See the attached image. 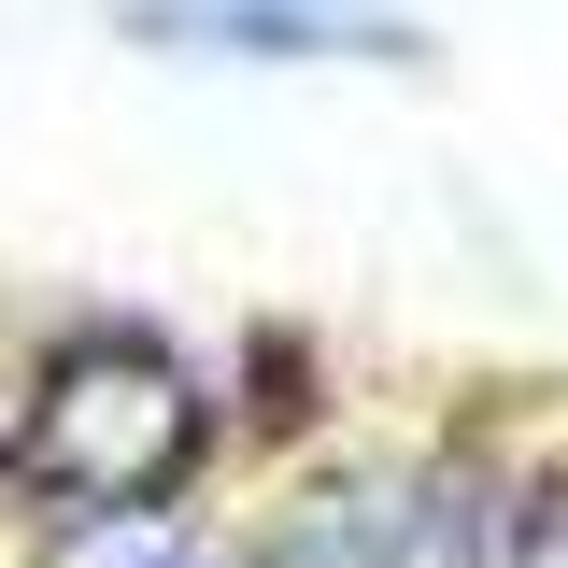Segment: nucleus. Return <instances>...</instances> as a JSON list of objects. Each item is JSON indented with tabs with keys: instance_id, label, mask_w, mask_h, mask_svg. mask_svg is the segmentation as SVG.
Returning <instances> with one entry per match:
<instances>
[{
	"instance_id": "3",
	"label": "nucleus",
	"mask_w": 568,
	"mask_h": 568,
	"mask_svg": "<svg viewBox=\"0 0 568 568\" xmlns=\"http://www.w3.org/2000/svg\"><path fill=\"white\" fill-rule=\"evenodd\" d=\"M200 568H298V555H200Z\"/></svg>"
},
{
	"instance_id": "2",
	"label": "nucleus",
	"mask_w": 568,
	"mask_h": 568,
	"mask_svg": "<svg viewBox=\"0 0 568 568\" xmlns=\"http://www.w3.org/2000/svg\"><path fill=\"white\" fill-rule=\"evenodd\" d=\"M129 29L171 43V58H242V71H284V58H426L413 29L369 14V0H142Z\"/></svg>"
},
{
	"instance_id": "1",
	"label": "nucleus",
	"mask_w": 568,
	"mask_h": 568,
	"mask_svg": "<svg viewBox=\"0 0 568 568\" xmlns=\"http://www.w3.org/2000/svg\"><path fill=\"white\" fill-rule=\"evenodd\" d=\"M200 440H213L200 369L156 342V327H71L43 355V384L14 398L0 469H14V497L43 526H142V511L185 497Z\"/></svg>"
}]
</instances>
